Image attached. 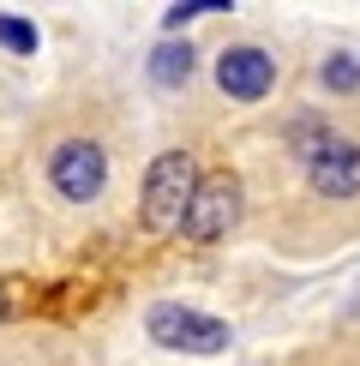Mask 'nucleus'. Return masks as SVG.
Here are the masks:
<instances>
[{"label":"nucleus","mask_w":360,"mask_h":366,"mask_svg":"<svg viewBox=\"0 0 360 366\" xmlns=\"http://www.w3.org/2000/svg\"><path fill=\"white\" fill-rule=\"evenodd\" d=\"M216 84H222V97H234V102H264L270 84H276V60H270L259 42H240V49H229L216 60Z\"/></svg>","instance_id":"423d86ee"},{"label":"nucleus","mask_w":360,"mask_h":366,"mask_svg":"<svg viewBox=\"0 0 360 366\" xmlns=\"http://www.w3.org/2000/svg\"><path fill=\"white\" fill-rule=\"evenodd\" d=\"M6 312H12V288L0 282V318H6Z\"/></svg>","instance_id":"9b49d317"},{"label":"nucleus","mask_w":360,"mask_h":366,"mask_svg":"<svg viewBox=\"0 0 360 366\" xmlns=\"http://www.w3.org/2000/svg\"><path fill=\"white\" fill-rule=\"evenodd\" d=\"M49 180H54V192L66 204H90V198L109 187V150L96 139H66L49 157Z\"/></svg>","instance_id":"20e7f679"},{"label":"nucleus","mask_w":360,"mask_h":366,"mask_svg":"<svg viewBox=\"0 0 360 366\" xmlns=\"http://www.w3.org/2000/svg\"><path fill=\"white\" fill-rule=\"evenodd\" d=\"M0 42H6L12 54H36V24L12 19V12H0Z\"/></svg>","instance_id":"6e6552de"},{"label":"nucleus","mask_w":360,"mask_h":366,"mask_svg":"<svg viewBox=\"0 0 360 366\" xmlns=\"http://www.w3.org/2000/svg\"><path fill=\"white\" fill-rule=\"evenodd\" d=\"M306 180L324 198H354L360 192V144L336 139V132H319L306 144Z\"/></svg>","instance_id":"39448f33"},{"label":"nucleus","mask_w":360,"mask_h":366,"mask_svg":"<svg viewBox=\"0 0 360 366\" xmlns=\"http://www.w3.org/2000/svg\"><path fill=\"white\" fill-rule=\"evenodd\" d=\"M204 12H229V0H180V6L162 12V24L180 30V24H192V19H204Z\"/></svg>","instance_id":"9d476101"},{"label":"nucleus","mask_w":360,"mask_h":366,"mask_svg":"<svg viewBox=\"0 0 360 366\" xmlns=\"http://www.w3.org/2000/svg\"><path fill=\"white\" fill-rule=\"evenodd\" d=\"M192 192H199V162L186 150H162L144 174V228L150 234H174L186 217Z\"/></svg>","instance_id":"f257e3e1"},{"label":"nucleus","mask_w":360,"mask_h":366,"mask_svg":"<svg viewBox=\"0 0 360 366\" xmlns=\"http://www.w3.org/2000/svg\"><path fill=\"white\" fill-rule=\"evenodd\" d=\"M144 330H150L156 348H174V355H222V348H229V325H222V318L192 312V307H180V300L150 307Z\"/></svg>","instance_id":"f03ea898"},{"label":"nucleus","mask_w":360,"mask_h":366,"mask_svg":"<svg viewBox=\"0 0 360 366\" xmlns=\"http://www.w3.org/2000/svg\"><path fill=\"white\" fill-rule=\"evenodd\" d=\"M240 204H246V192H240L234 174H199V192H192L186 217H180V234L210 247V240H222L240 222Z\"/></svg>","instance_id":"7ed1b4c3"},{"label":"nucleus","mask_w":360,"mask_h":366,"mask_svg":"<svg viewBox=\"0 0 360 366\" xmlns=\"http://www.w3.org/2000/svg\"><path fill=\"white\" fill-rule=\"evenodd\" d=\"M150 79H156L162 90L186 84L192 79V49H186V42H162V49L150 54Z\"/></svg>","instance_id":"0eeeda50"},{"label":"nucleus","mask_w":360,"mask_h":366,"mask_svg":"<svg viewBox=\"0 0 360 366\" xmlns=\"http://www.w3.org/2000/svg\"><path fill=\"white\" fill-rule=\"evenodd\" d=\"M319 79H324V90H354V84H360V60H349V54H330Z\"/></svg>","instance_id":"1a4fd4ad"}]
</instances>
